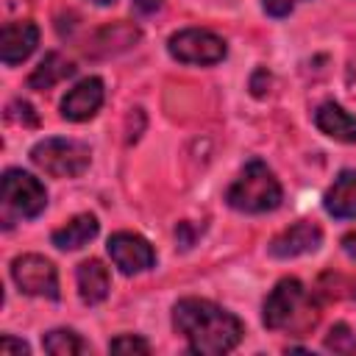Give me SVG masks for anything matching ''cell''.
Wrapping results in <instances>:
<instances>
[{
  "label": "cell",
  "mask_w": 356,
  "mask_h": 356,
  "mask_svg": "<svg viewBox=\"0 0 356 356\" xmlns=\"http://www.w3.org/2000/svg\"><path fill=\"white\" fill-rule=\"evenodd\" d=\"M281 184L273 175V170L253 159L242 167L239 178L228 186L225 200L231 209L236 211H248V214H261V211H273L281 206Z\"/></svg>",
  "instance_id": "obj_3"
},
{
  "label": "cell",
  "mask_w": 356,
  "mask_h": 356,
  "mask_svg": "<svg viewBox=\"0 0 356 356\" xmlns=\"http://www.w3.org/2000/svg\"><path fill=\"white\" fill-rule=\"evenodd\" d=\"M0 353L3 356H11V353H19V356H28L31 353V348H28V342H22V339H14V337H3L0 339Z\"/></svg>",
  "instance_id": "obj_21"
},
{
  "label": "cell",
  "mask_w": 356,
  "mask_h": 356,
  "mask_svg": "<svg viewBox=\"0 0 356 356\" xmlns=\"http://www.w3.org/2000/svg\"><path fill=\"white\" fill-rule=\"evenodd\" d=\"M72 72H75V64H70V61L61 58L58 53H47V56L39 61V67L31 72L28 86H31V89H50V86H56L58 81L70 78Z\"/></svg>",
  "instance_id": "obj_16"
},
{
  "label": "cell",
  "mask_w": 356,
  "mask_h": 356,
  "mask_svg": "<svg viewBox=\"0 0 356 356\" xmlns=\"http://www.w3.org/2000/svg\"><path fill=\"white\" fill-rule=\"evenodd\" d=\"M342 250H345L348 256H353V259H356V231H350V234H345V236H342Z\"/></svg>",
  "instance_id": "obj_24"
},
{
  "label": "cell",
  "mask_w": 356,
  "mask_h": 356,
  "mask_svg": "<svg viewBox=\"0 0 356 356\" xmlns=\"http://www.w3.org/2000/svg\"><path fill=\"white\" fill-rule=\"evenodd\" d=\"M270 75H267V70H256V75H253V81H250V89H253V95L256 97H261L264 95V89L267 86H261V81H267Z\"/></svg>",
  "instance_id": "obj_23"
},
{
  "label": "cell",
  "mask_w": 356,
  "mask_h": 356,
  "mask_svg": "<svg viewBox=\"0 0 356 356\" xmlns=\"http://www.w3.org/2000/svg\"><path fill=\"white\" fill-rule=\"evenodd\" d=\"M172 325L186 339L192 353L220 356L239 345L242 320L206 298H184L172 309Z\"/></svg>",
  "instance_id": "obj_1"
},
{
  "label": "cell",
  "mask_w": 356,
  "mask_h": 356,
  "mask_svg": "<svg viewBox=\"0 0 356 356\" xmlns=\"http://www.w3.org/2000/svg\"><path fill=\"white\" fill-rule=\"evenodd\" d=\"M42 348L50 356H78V353H89V342L81 339V334L70 331V328H53L42 337Z\"/></svg>",
  "instance_id": "obj_17"
},
{
  "label": "cell",
  "mask_w": 356,
  "mask_h": 356,
  "mask_svg": "<svg viewBox=\"0 0 356 356\" xmlns=\"http://www.w3.org/2000/svg\"><path fill=\"white\" fill-rule=\"evenodd\" d=\"M108 256L111 261L125 273V275H134V273H142V270H150L153 261H156V253L150 248V242L139 234H131V231H120L114 236H108Z\"/></svg>",
  "instance_id": "obj_8"
},
{
  "label": "cell",
  "mask_w": 356,
  "mask_h": 356,
  "mask_svg": "<svg viewBox=\"0 0 356 356\" xmlns=\"http://www.w3.org/2000/svg\"><path fill=\"white\" fill-rule=\"evenodd\" d=\"M298 3H300V0H261L264 11H267L270 17H286Z\"/></svg>",
  "instance_id": "obj_20"
},
{
  "label": "cell",
  "mask_w": 356,
  "mask_h": 356,
  "mask_svg": "<svg viewBox=\"0 0 356 356\" xmlns=\"http://www.w3.org/2000/svg\"><path fill=\"white\" fill-rule=\"evenodd\" d=\"M97 228H100V222H97L95 214H78V217H72L67 225L56 228L50 239H53V245H56L58 250H78V248H83L89 239L97 236Z\"/></svg>",
  "instance_id": "obj_15"
},
{
  "label": "cell",
  "mask_w": 356,
  "mask_h": 356,
  "mask_svg": "<svg viewBox=\"0 0 356 356\" xmlns=\"http://www.w3.org/2000/svg\"><path fill=\"white\" fill-rule=\"evenodd\" d=\"M36 44H39V28L28 19L6 22L0 31V58L8 67L25 61L36 50Z\"/></svg>",
  "instance_id": "obj_10"
},
{
  "label": "cell",
  "mask_w": 356,
  "mask_h": 356,
  "mask_svg": "<svg viewBox=\"0 0 356 356\" xmlns=\"http://www.w3.org/2000/svg\"><path fill=\"white\" fill-rule=\"evenodd\" d=\"M3 206L14 217H36L47 206V192L39 178L25 170H6L3 172Z\"/></svg>",
  "instance_id": "obj_5"
},
{
  "label": "cell",
  "mask_w": 356,
  "mask_h": 356,
  "mask_svg": "<svg viewBox=\"0 0 356 356\" xmlns=\"http://www.w3.org/2000/svg\"><path fill=\"white\" fill-rule=\"evenodd\" d=\"M92 3H95V6H111L114 0H92Z\"/></svg>",
  "instance_id": "obj_25"
},
{
  "label": "cell",
  "mask_w": 356,
  "mask_h": 356,
  "mask_svg": "<svg viewBox=\"0 0 356 356\" xmlns=\"http://www.w3.org/2000/svg\"><path fill=\"white\" fill-rule=\"evenodd\" d=\"M314 125L325 134V136H331V139H337V142H356V117L353 114H348L339 103H334V100H325V103H320L317 106V111H314Z\"/></svg>",
  "instance_id": "obj_12"
},
{
  "label": "cell",
  "mask_w": 356,
  "mask_h": 356,
  "mask_svg": "<svg viewBox=\"0 0 356 356\" xmlns=\"http://www.w3.org/2000/svg\"><path fill=\"white\" fill-rule=\"evenodd\" d=\"M103 106V81L100 78H83L78 81L61 100V117L70 122H86L97 114Z\"/></svg>",
  "instance_id": "obj_9"
},
{
  "label": "cell",
  "mask_w": 356,
  "mask_h": 356,
  "mask_svg": "<svg viewBox=\"0 0 356 356\" xmlns=\"http://www.w3.org/2000/svg\"><path fill=\"white\" fill-rule=\"evenodd\" d=\"M320 242H323L320 225L317 222H309V220H300V222L289 225L284 234H278L270 242V256H275V259H292V256L317 250Z\"/></svg>",
  "instance_id": "obj_11"
},
{
  "label": "cell",
  "mask_w": 356,
  "mask_h": 356,
  "mask_svg": "<svg viewBox=\"0 0 356 356\" xmlns=\"http://www.w3.org/2000/svg\"><path fill=\"white\" fill-rule=\"evenodd\" d=\"M320 323V306L298 278H281L264 300V325L303 337Z\"/></svg>",
  "instance_id": "obj_2"
},
{
  "label": "cell",
  "mask_w": 356,
  "mask_h": 356,
  "mask_svg": "<svg viewBox=\"0 0 356 356\" xmlns=\"http://www.w3.org/2000/svg\"><path fill=\"white\" fill-rule=\"evenodd\" d=\"M325 348L334 350V353L350 356V353H356V337H353V331H350L345 323H337V325H331V331L325 334Z\"/></svg>",
  "instance_id": "obj_18"
},
{
  "label": "cell",
  "mask_w": 356,
  "mask_h": 356,
  "mask_svg": "<svg viewBox=\"0 0 356 356\" xmlns=\"http://www.w3.org/2000/svg\"><path fill=\"white\" fill-rule=\"evenodd\" d=\"M78 292H81V300L95 306V303H103L108 298V289H111V281H108V270L103 267V261L97 259H86L78 264Z\"/></svg>",
  "instance_id": "obj_13"
},
{
  "label": "cell",
  "mask_w": 356,
  "mask_h": 356,
  "mask_svg": "<svg viewBox=\"0 0 356 356\" xmlns=\"http://www.w3.org/2000/svg\"><path fill=\"white\" fill-rule=\"evenodd\" d=\"M108 350L111 353H125V356H147L150 345L142 337H136V334H122V337L108 342Z\"/></svg>",
  "instance_id": "obj_19"
},
{
  "label": "cell",
  "mask_w": 356,
  "mask_h": 356,
  "mask_svg": "<svg viewBox=\"0 0 356 356\" xmlns=\"http://www.w3.org/2000/svg\"><path fill=\"white\" fill-rule=\"evenodd\" d=\"M323 206L331 217H339V220L356 217V172L353 170H345L337 175V181L323 197Z\"/></svg>",
  "instance_id": "obj_14"
},
{
  "label": "cell",
  "mask_w": 356,
  "mask_h": 356,
  "mask_svg": "<svg viewBox=\"0 0 356 356\" xmlns=\"http://www.w3.org/2000/svg\"><path fill=\"white\" fill-rule=\"evenodd\" d=\"M167 50L184 64H217L225 58V42L206 28H184L170 36Z\"/></svg>",
  "instance_id": "obj_6"
},
{
  "label": "cell",
  "mask_w": 356,
  "mask_h": 356,
  "mask_svg": "<svg viewBox=\"0 0 356 356\" xmlns=\"http://www.w3.org/2000/svg\"><path fill=\"white\" fill-rule=\"evenodd\" d=\"M31 161L53 178H75L89 167L92 153L83 142L50 136L31 147Z\"/></svg>",
  "instance_id": "obj_4"
},
{
  "label": "cell",
  "mask_w": 356,
  "mask_h": 356,
  "mask_svg": "<svg viewBox=\"0 0 356 356\" xmlns=\"http://www.w3.org/2000/svg\"><path fill=\"white\" fill-rule=\"evenodd\" d=\"M11 278H14V284L25 295L50 298V300L58 298V273H56L53 261L44 259V256H39V253L17 256L11 261Z\"/></svg>",
  "instance_id": "obj_7"
},
{
  "label": "cell",
  "mask_w": 356,
  "mask_h": 356,
  "mask_svg": "<svg viewBox=\"0 0 356 356\" xmlns=\"http://www.w3.org/2000/svg\"><path fill=\"white\" fill-rule=\"evenodd\" d=\"M161 3H164V0H134V8H136L139 14H153V11L161 8Z\"/></svg>",
  "instance_id": "obj_22"
}]
</instances>
